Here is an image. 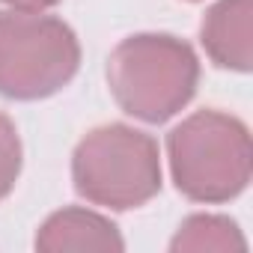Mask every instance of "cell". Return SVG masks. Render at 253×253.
<instances>
[{
  "label": "cell",
  "instance_id": "obj_1",
  "mask_svg": "<svg viewBox=\"0 0 253 253\" xmlns=\"http://www.w3.org/2000/svg\"><path fill=\"white\" fill-rule=\"evenodd\" d=\"M107 84L128 116L161 125L194 98L200 60L188 42L170 33H137L110 51Z\"/></svg>",
  "mask_w": 253,
  "mask_h": 253
},
{
  "label": "cell",
  "instance_id": "obj_2",
  "mask_svg": "<svg viewBox=\"0 0 253 253\" xmlns=\"http://www.w3.org/2000/svg\"><path fill=\"white\" fill-rule=\"evenodd\" d=\"M167 155L179 194L194 203H229L250 182L253 149L247 125L214 107L197 110L176 125L167 137Z\"/></svg>",
  "mask_w": 253,
  "mask_h": 253
},
{
  "label": "cell",
  "instance_id": "obj_3",
  "mask_svg": "<svg viewBox=\"0 0 253 253\" xmlns=\"http://www.w3.org/2000/svg\"><path fill=\"white\" fill-rule=\"evenodd\" d=\"M72 179L75 191L92 206L137 209L161 191L158 143L122 122L92 128L72 155Z\"/></svg>",
  "mask_w": 253,
  "mask_h": 253
},
{
  "label": "cell",
  "instance_id": "obj_4",
  "mask_svg": "<svg viewBox=\"0 0 253 253\" xmlns=\"http://www.w3.org/2000/svg\"><path fill=\"white\" fill-rule=\"evenodd\" d=\"M81 66L75 30L42 12H0V95L36 101L60 92Z\"/></svg>",
  "mask_w": 253,
  "mask_h": 253
},
{
  "label": "cell",
  "instance_id": "obj_5",
  "mask_svg": "<svg viewBox=\"0 0 253 253\" xmlns=\"http://www.w3.org/2000/svg\"><path fill=\"white\" fill-rule=\"evenodd\" d=\"M209 60L229 72L253 66V0H217L200 24Z\"/></svg>",
  "mask_w": 253,
  "mask_h": 253
},
{
  "label": "cell",
  "instance_id": "obj_6",
  "mask_svg": "<svg viewBox=\"0 0 253 253\" xmlns=\"http://www.w3.org/2000/svg\"><path fill=\"white\" fill-rule=\"evenodd\" d=\"M125 241L116 223L92 209H60L36 232V250L63 253V250H122Z\"/></svg>",
  "mask_w": 253,
  "mask_h": 253
},
{
  "label": "cell",
  "instance_id": "obj_7",
  "mask_svg": "<svg viewBox=\"0 0 253 253\" xmlns=\"http://www.w3.org/2000/svg\"><path fill=\"white\" fill-rule=\"evenodd\" d=\"M247 241L238 229L235 220L223 217V214H191L182 220V226L176 229L170 250L182 253V250H244Z\"/></svg>",
  "mask_w": 253,
  "mask_h": 253
},
{
  "label": "cell",
  "instance_id": "obj_8",
  "mask_svg": "<svg viewBox=\"0 0 253 253\" xmlns=\"http://www.w3.org/2000/svg\"><path fill=\"white\" fill-rule=\"evenodd\" d=\"M21 137H18V128H15V122L6 116V113H0V203H3L18 176H21Z\"/></svg>",
  "mask_w": 253,
  "mask_h": 253
},
{
  "label": "cell",
  "instance_id": "obj_9",
  "mask_svg": "<svg viewBox=\"0 0 253 253\" xmlns=\"http://www.w3.org/2000/svg\"><path fill=\"white\" fill-rule=\"evenodd\" d=\"M0 3H6L15 12H45V9L57 6L60 0H0Z\"/></svg>",
  "mask_w": 253,
  "mask_h": 253
},
{
  "label": "cell",
  "instance_id": "obj_10",
  "mask_svg": "<svg viewBox=\"0 0 253 253\" xmlns=\"http://www.w3.org/2000/svg\"><path fill=\"white\" fill-rule=\"evenodd\" d=\"M191 3H194V0H191Z\"/></svg>",
  "mask_w": 253,
  "mask_h": 253
}]
</instances>
